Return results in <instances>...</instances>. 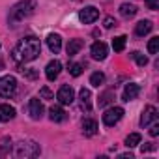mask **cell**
Here are the masks:
<instances>
[{"mask_svg": "<svg viewBox=\"0 0 159 159\" xmlns=\"http://www.w3.org/2000/svg\"><path fill=\"white\" fill-rule=\"evenodd\" d=\"M41 52V43L38 38L34 36H26L23 39H19V43L13 47V60L17 64H23V62H32L39 56Z\"/></svg>", "mask_w": 159, "mask_h": 159, "instance_id": "1", "label": "cell"}, {"mask_svg": "<svg viewBox=\"0 0 159 159\" xmlns=\"http://www.w3.org/2000/svg\"><path fill=\"white\" fill-rule=\"evenodd\" d=\"M36 10V2L34 0H21L17 2L11 10H10V23L15 25L19 21H25L26 17H30Z\"/></svg>", "mask_w": 159, "mask_h": 159, "instance_id": "2", "label": "cell"}, {"mask_svg": "<svg viewBox=\"0 0 159 159\" xmlns=\"http://www.w3.org/2000/svg\"><path fill=\"white\" fill-rule=\"evenodd\" d=\"M17 92V79L6 75L0 79V98H11Z\"/></svg>", "mask_w": 159, "mask_h": 159, "instance_id": "3", "label": "cell"}, {"mask_svg": "<svg viewBox=\"0 0 159 159\" xmlns=\"http://www.w3.org/2000/svg\"><path fill=\"white\" fill-rule=\"evenodd\" d=\"M122 118H124V109H122V107H111V109H107L105 114H103V124L109 125V127H112V125H116Z\"/></svg>", "mask_w": 159, "mask_h": 159, "instance_id": "4", "label": "cell"}, {"mask_svg": "<svg viewBox=\"0 0 159 159\" xmlns=\"http://www.w3.org/2000/svg\"><path fill=\"white\" fill-rule=\"evenodd\" d=\"M56 99H58L60 105H71L73 99H75V90L69 84H64V86H60V90L56 94Z\"/></svg>", "mask_w": 159, "mask_h": 159, "instance_id": "5", "label": "cell"}, {"mask_svg": "<svg viewBox=\"0 0 159 159\" xmlns=\"http://www.w3.org/2000/svg\"><path fill=\"white\" fill-rule=\"evenodd\" d=\"M79 19H81V23H84V25H92V23H96L99 19V10L94 8V6H86L84 10H81Z\"/></svg>", "mask_w": 159, "mask_h": 159, "instance_id": "6", "label": "cell"}, {"mask_svg": "<svg viewBox=\"0 0 159 159\" xmlns=\"http://www.w3.org/2000/svg\"><path fill=\"white\" fill-rule=\"evenodd\" d=\"M19 157H34V155H38L39 153V146L36 144V142H21L19 146H17V152H15Z\"/></svg>", "mask_w": 159, "mask_h": 159, "instance_id": "7", "label": "cell"}, {"mask_svg": "<svg viewBox=\"0 0 159 159\" xmlns=\"http://www.w3.org/2000/svg\"><path fill=\"white\" fill-rule=\"evenodd\" d=\"M43 112H45L43 103H41L38 98L30 99V103H28V114H30V118H32V120H39V118L43 116Z\"/></svg>", "mask_w": 159, "mask_h": 159, "instance_id": "8", "label": "cell"}, {"mask_svg": "<svg viewBox=\"0 0 159 159\" xmlns=\"http://www.w3.org/2000/svg\"><path fill=\"white\" fill-rule=\"evenodd\" d=\"M90 54L94 60H105L107 54H109V47L103 43V41H96L92 47H90Z\"/></svg>", "mask_w": 159, "mask_h": 159, "instance_id": "9", "label": "cell"}, {"mask_svg": "<svg viewBox=\"0 0 159 159\" xmlns=\"http://www.w3.org/2000/svg\"><path fill=\"white\" fill-rule=\"evenodd\" d=\"M155 120H157V109H155L153 105H148V107L144 109L142 116H140V125L146 127V125H150V124L155 122Z\"/></svg>", "mask_w": 159, "mask_h": 159, "instance_id": "10", "label": "cell"}, {"mask_svg": "<svg viewBox=\"0 0 159 159\" xmlns=\"http://www.w3.org/2000/svg\"><path fill=\"white\" fill-rule=\"evenodd\" d=\"M139 94H140V86H139L137 83H129V84H125V88H124L122 99H124V101H133V99H137Z\"/></svg>", "mask_w": 159, "mask_h": 159, "instance_id": "11", "label": "cell"}, {"mask_svg": "<svg viewBox=\"0 0 159 159\" xmlns=\"http://www.w3.org/2000/svg\"><path fill=\"white\" fill-rule=\"evenodd\" d=\"M60 71H62V64L58 60H51L47 64V67H45V77L49 79V81H54V79L60 75Z\"/></svg>", "mask_w": 159, "mask_h": 159, "instance_id": "12", "label": "cell"}, {"mask_svg": "<svg viewBox=\"0 0 159 159\" xmlns=\"http://www.w3.org/2000/svg\"><path fill=\"white\" fill-rule=\"evenodd\" d=\"M79 99H81V107L90 112L92 111V94L88 88H81V92H79Z\"/></svg>", "mask_w": 159, "mask_h": 159, "instance_id": "13", "label": "cell"}, {"mask_svg": "<svg viewBox=\"0 0 159 159\" xmlns=\"http://www.w3.org/2000/svg\"><path fill=\"white\" fill-rule=\"evenodd\" d=\"M96 133H98V122L92 120V118L83 120V135L84 137H94Z\"/></svg>", "mask_w": 159, "mask_h": 159, "instance_id": "14", "label": "cell"}, {"mask_svg": "<svg viewBox=\"0 0 159 159\" xmlns=\"http://www.w3.org/2000/svg\"><path fill=\"white\" fill-rule=\"evenodd\" d=\"M49 118H51L52 122H64V120L67 118V114H66V111H64L60 105H54V107L49 109Z\"/></svg>", "mask_w": 159, "mask_h": 159, "instance_id": "15", "label": "cell"}, {"mask_svg": "<svg viewBox=\"0 0 159 159\" xmlns=\"http://www.w3.org/2000/svg\"><path fill=\"white\" fill-rule=\"evenodd\" d=\"M13 118H15V109L11 105H8V103L0 105V122H10Z\"/></svg>", "mask_w": 159, "mask_h": 159, "instance_id": "16", "label": "cell"}, {"mask_svg": "<svg viewBox=\"0 0 159 159\" xmlns=\"http://www.w3.org/2000/svg\"><path fill=\"white\" fill-rule=\"evenodd\" d=\"M47 45H49V49L56 54V52H60V49H62V38H60L58 34H49V36H47Z\"/></svg>", "mask_w": 159, "mask_h": 159, "instance_id": "17", "label": "cell"}, {"mask_svg": "<svg viewBox=\"0 0 159 159\" xmlns=\"http://www.w3.org/2000/svg\"><path fill=\"white\" fill-rule=\"evenodd\" d=\"M152 28H153L152 21H140V23H137V26H135V34H137L139 38H144L146 34L152 32Z\"/></svg>", "mask_w": 159, "mask_h": 159, "instance_id": "18", "label": "cell"}, {"mask_svg": "<svg viewBox=\"0 0 159 159\" xmlns=\"http://www.w3.org/2000/svg\"><path fill=\"white\" fill-rule=\"evenodd\" d=\"M137 11H139V10H137V6H133V4H127V2H125V4H122V6H120V15H122V17H125V19L135 17V15H137Z\"/></svg>", "mask_w": 159, "mask_h": 159, "instance_id": "19", "label": "cell"}, {"mask_svg": "<svg viewBox=\"0 0 159 159\" xmlns=\"http://www.w3.org/2000/svg\"><path fill=\"white\" fill-rule=\"evenodd\" d=\"M83 45H84V41H83V39H71V41L67 43V49H66V51H67V54H69V56H75L79 51L83 49Z\"/></svg>", "mask_w": 159, "mask_h": 159, "instance_id": "20", "label": "cell"}, {"mask_svg": "<svg viewBox=\"0 0 159 159\" xmlns=\"http://www.w3.org/2000/svg\"><path fill=\"white\" fill-rule=\"evenodd\" d=\"M103 83H105V75H103L101 71H96V73H92V75H90V84H92V86L99 88Z\"/></svg>", "mask_w": 159, "mask_h": 159, "instance_id": "21", "label": "cell"}, {"mask_svg": "<svg viewBox=\"0 0 159 159\" xmlns=\"http://www.w3.org/2000/svg\"><path fill=\"white\" fill-rule=\"evenodd\" d=\"M140 140H142L140 133H131V135H127V139H125V146H127V148H135V146L140 144Z\"/></svg>", "mask_w": 159, "mask_h": 159, "instance_id": "22", "label": "cell"}, {"mask_svg": "<svg viewBox=\"0 0 159 159\" xmlns=\"http://www.w3.org/2000/svg\"><path fill=\"white\" fill-rule=\"evenodd\" d=\"M125 36H118V38H114L112 39V49L116 51V52H122L124 51V47H125Z\"/></svg>", "mask_w": 159, "mask_h": 159, "instance_id": "23", "label": "cell"}, {"mask_svg": "<svg viewBox=\"0 0 159 159\" xmlns=\"http://www.w3.org/2000/svg\"><path fill=\"white\" fill-rule=\"evenodd\" d=\"M131 56H133V60L140 66V67H144L146 64H148V58L142 54V52H139V51H135V52H131Z\"/></svg>", "mask_w": 159, "mask_h": 159, "instance_id": "24", "label": "cell"}, {"mask_svg": "<svg viewBox=\"0 0 159 159\" xmlns=\"http://www.w3.org/2000/svg\"><path fill=\"white\" fill-rule=\"evenodd\" d=\"M159 51V38L155 36V38H152L150 41H148V52L150 54H155Z\"/></svg>", "mask_w": 159, "mask_h": 159, "instance_id": "25", "label": "cell"}, {"mask_svg": "<svg viewBox=\"0 0 159 159\" xmlns=\"http://www.w3.org/2000/svg\"><path fill=\"white\" fill-rule=\"evenodd\" d=\"M114 98V92L112 90H109V92H105L101 98H99V107H105L107 103H111V99Z\"/></svg>", "mask_w": 159, "mask_h": 159, "instance_id": "26", "label": "cell"}, {"mask_svg": "<svg viewBox=\"0 0 159 159\" xmlns=\"http://www.w3.org/2000/svg\"><path fill=\"white\" fill-rule=\"evenodd\" d=\"M83 73V64H71L69 66V75L71 77H79Z\"/></svg>", "mask_w": 159, "mask_h": 159, "instance_id": "27", "label": "cell"}, {"mask_svg": "<svg viewBox=\"0 0 159 159\" xmlns=\"http://www.w3.org/2000/svg\"><path fill=\"white\" fill-rule=\"evenodd\" d=\"M39 98H41V99H54V94H52L47 86H43V88L39 90Z\"/></svg>", "mask_w": 159, "mask_h": 159, "instance_id": "28", "label": "cell"}, {"mask_svg": "<svg viewBox=\"0 0 159 159\" xmlns=\"http://www.w3.org/2000/svg\"><path fill=\"white\" fill-rule=\"evenodd\" d=\"M103 26H105V28H112V26H116V19H114V17H105Z\"/></svg>", "mask_w": 159, "mask_h": 159, "instance_id": "29", "label": "cell"}, {"mask_svg": "<svg viewBox=\"0 0 159 159\" xmlns=\"http://www.w3.org/2000/svg\"><path fill=\"white\" fill-rule=\"evenodd\" d=\"M150 135H152V137H157V135H159V124H157V120H155L153 125L150 127Z\"/></svg>", "mask_w": 159, "mask_h": 159, "instance_id": "30", "label": "cell"}, {"mask_svg": "<svg viewBox=\"0 0 159 159\" xmlns=\"http://www.w3.org/2000/svg\"><path fill=\"white\" fill-rule=\"evenodd\" d=\"M146 6L150 10H157L159 8V0H146Z\"/></svg>", "mask_w": 159, "mask_h": 159, "instance_id": "31", "label": "cell"}, {"mask_svg": "<svg viewBox=\"0 0 159 159\" xmlns=\"http://www.w3.org/2000/svg\"><path fill=\"white\" fill-rule=\"evenodd\" d=\"M21 71H23V73H26V77H28V79H34V77H36V71H30V69H21Z\"/></svg>", "mask_w": 159, "mask_h": 159, "instance_id": "32", "label": "cell"}, {"mask_svg": "<svg viewBox=\"0 0 159 159\" xmlns=\"http://www.w3.org/2000/svg\"><path fill=\"white\" fill-rule=\"evenodd\" d=\"M148 150H153L152 142H148V146H142V153H144V152H148Z\"/></svg>", "mask_w": 159, "mask_h": 159, "instance_id": "33", "label": "cell"}, {"mask_svg": "<svg viewBox=\"0 0 159 159\" xmlns=\"http://www.w3.org/2000/svg\"><path fill=\"white\" fill-rule=\"evenodd\" d=\"M2 66H4V64H2V62H0V69H2Z\"/></svg>", "mask_w": 159, "mask_h": 159, "instance_id": "34", "label": "cell"}]
</instances>
